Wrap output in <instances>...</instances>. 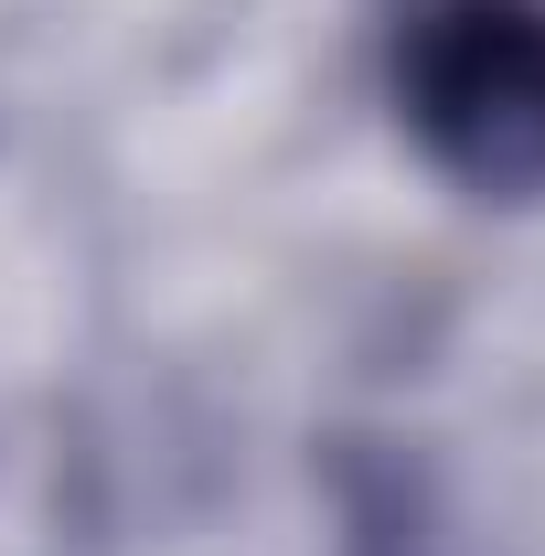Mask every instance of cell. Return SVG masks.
Returning a JSON list of instances; mask_svg holds the SVG:
<instances>
[{"instance_id": "obj_1", "label": "cell", "mask_w": 545, "mask_h": 556, "mask_svg": "<svg viewBox=\"0 0 545 556\" xmlns=\"http://www.w3.org/2000/svg\"><path fill=\"white\" fill-rule=\"evenodd\" d=\"M417 150L471 193H545V0H428L396 43Z\"/></svg>"}]
</instances>
